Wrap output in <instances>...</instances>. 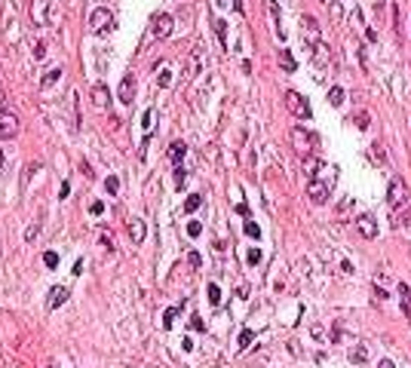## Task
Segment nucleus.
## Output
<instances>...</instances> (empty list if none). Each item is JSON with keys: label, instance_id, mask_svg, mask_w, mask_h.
Returning a JSON list of instances; mask_svg holds the SVG:
<instances>
[{"label": "nucleus", "instance_id": "obj_11", "mask_svg": "<svg viewBox=\"0 0 411 368\" xmlns=\"http://www.w3.org/2000/svg\"><path fill=\"white\" fill-rule=\"evenodd\" d=\"M68 294H71V289H68V286H56V289H52V292L46 294V307H49V310H56L59 304H65V301H68Z\"/></svg>", "mask_w": 411, "mask_h": 368}, {"label": "nucleus", "instance_id": "obj_4", "mask_svg": "<svg viewBox=\"0 0 411 368\" xmlns=\"http://www.w3.org/2000/svg\"><path fill=\"white\" fill-rule=\"evenodd\" d=\"M19 135V117L12 111L0 108V142H6V138H15Z\"/></svg>", "mask_w": 411, "mask_h": 368}, {"label": "nucleus", "instance_id": "obj_31", "mask_svg": "<svg viewBox=\"0 0 411 368\" xmlns=\"http://www.w3.org/2000/svg\"><path fill=\"white\" fill-rule=\"evenodd\" d=\"M200 233H203V224H200V221H190V224H187V236H200Z\"/></svg>", "mask_w": 411, "mask_h": 368}, {"label": "nucleus", "instance_id": "obj_19", "mask_svg": "<svg viewBox=\"0 0 411 368\" xmlns=\"http://www.w3.org/2000/svg\"><path fill=\"white\" fill-rule=\"evenodd\" d=\"M200 206H203V197H200V194H190V197H187V203H184V212H187V215H193Z\"/></svg>", "mask_w": 411, "mask_h": 368}, {"label": "nucleus", "instance_id": "obj_20", "mask_svg": "<svg viewBox=\"0 0 411 368\" xmlns=\"http://www.w3.org/2000/svg\"><path fill=\"white\" fill-rule=\"evenodd\" d=\"M59 80H62V68H52V71L40 80V86H46V89H49V86H52V83H59Z\"/></svg>", "mask_w": 411, "mask_h": 368}, {"label": "nucleus", "instance_id": "obj_37", "mask_svg": "<svg viewBox=\"0 0 411 368\" xmlns=\"http://www.w3.org/2000/svg\"><path fill=\"white\" fill-rule=\"evenodd\" d=\"M172 83V74L169 71H160V86H169Z\"/></svg>", "mask_w": 411, "mask_h": 368}, {"label": "nucleus", "instance_id": "obj_42", "mask_svg": "<svg viewBox=\"0 0 411 368\" xmlns=\"http://www.w3.org/2000/svg\"><path fill=\"white\" fill-rule=\"evenodd\" d=\"M237 212H240L243 218H248V206H246V203H240V206H237Z\"/></svg>", "mask_w": 411, "mask_h": 368}, {"label": "nucleus", "instance_id": "obj_30", "mask_svg": "<svg viewBox=\"0 0 411 368\" xmlns=\"http://www.w3.org/2000/svg\"><path fill=\"white\" fill-rule=\"evenodd\" d=\"M252 338H255V331H248V328H246L243 335H240V350H246L248 344H252Z\"/></svg>", "mask_w": 411, "mask_h": 368}, {"label": "nucleus", "instance_id": "obj_22", "mask_svg": "<svg viewBox=\"0 0 411 368\" xmlns=\"http://www.w3.org/2000/svg\"><path fill=\"white\" fill-rule=\"evenodd\" d=\"M209 304H212V307L221 304V289H218L215 283H209Z\"/></svg>", "mask_w": 411, "mask_h": 368}, {"label": "nucleus", "instance_id": "obj_14", "mask_svg": "<svg viewBox=\"0 0 411 368\" xmlns=\"http://www.w3.org/2000/svg\"><path fill=\"white\" fill-rule=\"evenodd\" d=\"M350 362H353V365H365V362H368V347H365V344H356V347L350 350Z\"/></svg>", "mask_w": 411, "mask_h": 368}, {"label": "nucleus", "instance_id": "obj_1", "mask_svg": "<svg viewBox=\"0 0 411 368\" xmlns=\"http://www.w3.org/2000/svg\"><path fill=\"white\" fill-rule=\"evenodd\" d=\"M387 206H390V209L408 206V190H405V181H402V178H393V181H390V187H387Z\"/></svg>", "mask_w": 411, "mask_h": 368}, {"label": "nucleus", "instance_id": "obj_12", "mask_svg": "<svg viewBox=\"0 0 411 368\" xmlns=\"http://www.w3.org/2000/svg\"><path fill=\"white\" fill-rule=\"evenodd\" d=\"M132 98H135V77L126 74V77H123V83H120V101H123V104H132Z\"/></svg>", "mask_w": 411, "mask_h": 368}, {"label": "nucleus", "instance_id": "obj_26", "mask_svg": "<svg viewBox=\"0 0 411 368\" xmlns=\"http://www.w3.org/2000/svg\"><path fill=\"white\" fill-rule=\"evenodd\" d=\"M246 236H248V239H258V236H261V227H258L255 221H246Z\"/></svg>", "mask_w": 411, "mask_h": 368}, {"label": "nucleus", "instance_id": "obj_8", "mask_svg": "<svg viewBox=\"0 0 411 368\" xmlns=\"http://www.w3.org/2000/svg\"><path fill=\"white\" fill-rule=\"evenodd\" d=\"M92 104L98 111H111V92H108V86H104V83L92 86Z\"/></svg>", "mask_w": 411, "mask_h": 368}, {"label": "nucleus", "instance_id": "obj_25", "mask_svg": "<svg viewBox=\"0 0 411 368\" xmlns=\"http://www.w3.org/2000/svg\"><path fill=\"white\" fill-rule=\"evenodd\" d=\"M371 153H374V163H378V166H381V163H387V150H384V145H381V142L371 147Z\"/></svg>", "mask_w": 411, "mask_h": 368}, {"label": "nucleus", "instance_id": "obj_35", "mask_svg": "<svg viewBox=\"0 0 411 368\" xmlns=\"http://www.w3.org/2000/svg\"><path fill=\"white\" fill-rule=\"evenodd\" d=\"M37 233H40V224H31L28 227V233H25V239L31 242V239H37Z\"/></svg>", "mask_w": 411, "mask_h": 368}, {"label": "nucleus", "instance_id": "obj_13", "mask_svg": "<svg viewBox=\"0 0 411 368\" xmlns=\"http://www.w3.org/2000/svg\"><path fill=\"white\" fill-rule=\"evenodd\" d=\"M126 230H129V239H132V242L138 245L141 239H145V221H141V218H129Z\"/></svg>", "mask_w": 411, "mask_h": 368}, {"label": "nucleus", "instance_id": "obj_34", "mask_svg": "<svg viewBox=\"0 0 411 368\" xmlns=\"http://www.w3.org/2000/svg\"><path fill=\"white\" fill-rule=\"evenodd\" d=\"M184 178H187V175H184V169H175V187H178V190L184 187Z\"/></svg>", "mask_w": 411, "mask_h": 368}, {"label": "nucleus", "instance_id": "obj_2", "mask_svg": "<svg viewBox=\"0 0 411 368\" xmlns=\"http://www.w3.org/2000/svg\"><path fill=\"white\" fill-rule=\"evenodd\" d=\"M111 25H114V12L108 6L92 9V15H89V31H92V34H104Z\"/></svg>", "mask_w": 411, "mask_h": 368}, {"label": "nucleus", "instance_id": "obj_6", "mask_svg": "<svg viewBox=\"0 0 411 368\" xmlns=\"http://www.w3.org/2000/svg\"><path fill=\"white\" fill-rule=\"evenodd\" d=\"M356 227H359V233H362L365 239L378 236V221H374L371 212H359V215H356Z\"/></svg>", "mask_w": 411, "mask_h": 368}, {"label": "nucleus", "instance_id": "obj_33", "mask_svg": "<svg viewBox=\"0 0 411 368\" xmlns=\"http://www.w3.org/2000/svg\"><path fill=\"white\" fill-rule=\"evenodd\" d=\"M246 261H248V264H252V267H255V264H261V252H258V249H252V252L246 255Z\"/></svg>", "mask_w": 411, "mask_h": 368}, {"label": "nucleus", "instance_id": "obj_45", "mask_svg": "<svg viewBox=\"0 0 411 368\" xmlns=\"http://www.w3.org/2000/svg\"><path fill=\"white\" fill-rule=\"evenodd\" d=\"M0 104H3V92H0Z\"/></svg>", "mask_w": 411, "mask_h": 368}, {"label": "nucleus", "instance_id": "obj_27", "mask_svg": "<svg viewBox=\"0 0 411 368\" xmlns=\"http://www.w3.org/2000/svg\"><path fill=\"white\" fill-rule=\"evenodd\" d=\"M43 264H46L49 270H56V267H59V255H56V252H46V255H43Z\"/></svg>", "mask_w": 411, "mask_h": 368}, {"label": "nucleus", "instance_id": "obj_39", "mask_svg": "<svg viewBox=\"0 0 411 368\" xmlns=\"http://www.w3.org/2000/svg\"><path fill=\"white\" fill-rule=\"evenodd\" d=\"M341 15H344V12H341V3H331V19H341Z\"/></svg>", "mask_w": 411, "mask_h": 368}, {"label": "nucleus", "instance_id": "obj_21", "mask_svg": "<svg viewBox=\"0 0 411 368\" xmlns=\"http://www.w3.org/2000/svg\"><path fill=\"white\" fill-rule=\"evenodd\" d=\"M341 101H344V89H341V86H331V89H329V104H334V108H337Z\"/></svg>", "mask_w": 411, "mask_h": 368}, {"label": "nucleus", "instance_id": "obj_5", "mask_svg": "<svg viewBox=\"0 0 411 368\" xmlns=\"http://www.w3.org/2000/svg\"><path fill=\"white\" fill-rule=\"evenodd\" d=\"M329 194H331V184L323 181V178H313V181L307 184V197H310V203H316V206L329 203Z\"/></svg>", "mask_w": 411, "mask_h": 368}, {"label": "nucleus", "instance_id": "obj_23", "mask_svg": "<svg viewBox=\"0 0 411 368\" xmlns=\"http://www.w3.org/2000/svg\"><path fill=\"white\" fill-rule=\"evenodd\" d=\"M399 212H402V215H399V224H402V227H405V230L411 233V206H402V209H399Z\"/></svg>", "mask_w": 411, "mask_h": 368}, {"label": "nucleus", "instance_id": "obj_15", "mask_svg": "<svg viewBox=\"0 0 411 368\" xmlns=\"http://www.w3.org/2000/svg\"><path fill=\"white\" fill-rule=\"evenodd\" d=\"M184 153H187V145H184V142H172V145H169V163H175V166H178Z\"/></svg>", "mask_w": 411, "mask_h": 368}, {"label": "nucleus", "instance_id": "obj_9", "mask_svg": "<svg viewBox=\"0 0 411 368\" xmlns=\"http://www.w3.org/2000/svg\"><path fill=\"white\" fill-rule=\"evenodd\" d=\"M292 145L298 147V153H304V156H310V147H313V138H310V132H304V129H292Z\"/></svg>", "mask_w": 411, "mask_h": 368}, {"label": "nucleus", "instance_id": "obj_43", "mask_svg": "<svg viewBox=\"0 0 411 368\" xmlns=\"http://www.w3.org/2000/svg\"><path fill=\"white\" fill-rule=\"evenodd\" d=\"M378 368H396V365H393L390 359H381V362H378Z\"/></svg>", "mask_w": 411, "mask_h": 368}, {"label": "nucleus", "instance_id": "obj_41", "mask_svg": "<svg viewBox=\"0 0 411 368\" xmlns=\"http://www.w3.org/2000/svg\"><path fill=\"white\" fill-rule=\"evenodd\" d=\"M190 325H193L196 331H203V319H200V316H193V319H190Z\"/></svg>", "mask_w": 411, "mask_h": 368}, {"label": "nucleus", "instance_id": "obj_40", "mask_svg": "<svg viewBox=\"0 0 411 368\" xmlns=\"http://www.w3.org/2000/svg\"><path fill=\"white\" fill-rule=\"evenodd\" d=\"M89 212H92V215H101V212H104V203H92V209H89Z\"/></svg>", "mask_w": 411, "mask_h": 368}, {"label": "nucleus", "instance_id": "obj_16", "mask_svg": "<svg viewBox=\"0 0 411 368\" xmlns=\"http://www.w3.org/2000/svg\"><path fill=\"white\" fill-rule=\"evenodd\" d=\"M323 169V160H316V156H304V172L310 175V181L316 178V172Z\"/></svg>", "mask_w": 411, "mask_h": 368}, {"label": "nucleus", "instance_id": "obj_29", "mask_svg": "<svg viewBox=\"0 0 411 368\" xmlns=\"http://www.w3.org/2000/svg\"><path fill=\"white\" fill-rule=\"evenodd\" d=\"M104 190H108V194H117V190H120V178H117V175H111V178L104 181Z\"/></svg>", "mask_w": 411, "mask_h": 368}, {"label": "nucleus", "instance_id": "obj_17", "mask_svg": "<svg viewBox=\"0 0 411 368\" xmlns=\"http://www.w3.org/2000/svg\"><path fill=\"white\" fill-rule=\"evenodd\" d=\"M43 9H46V0H34V3H31V15H34V22H37V25H43V22H46Z\"/></svg>", "mask_w": 411, "mask_h": 368}, {"label": "nucleus", "instance_id": "obj_38", "mask_svg": "<svg viewBox=\"0 0 411 368\" xmlns=\"http://www.w3.org/2000/svg\"><path fill=\"white\" fill-rule=\"evenodd\" d=\"M187 261H190V267H200V264H203V261H200V255H196V252H190V255H187Z\"/></svg>", "mask_w": 411, "mask_h": 368}, {"label": "nucleus", "instance_id": "obj_10", "mask_svg": "<svg viewBox=\"0 0 411 368\" xmlns=\"http://www.w3.org/2000/svg\"><path fill=\"white\" fill-rule=\"evenodd\" d=\"M310 49H313V65L319 68V71H326V65H329V59H331V52H329V46H326L323 40H316V43H313Z\"/></svg>", "mask_w": 411, "mask_h": 368}, {"label": "nucleus", "instance_id": "obj_18", "mask_svg": "<svg viewBox=\"0 0 411 368\" xmlns=\"http://www.w3.org/2000/svg\"><path fill=\"white\" fill-rule=\"evenodd\" d=\"M279 65H282V71H289V74H292L295 68H298V62L292 59V52H285V49L279 52Z\"/></svg>", "mask_w": 411, "mask_h": 368}, {"label": "nucleus", "instance_id": "obj_3", "mask_svg": "<svg viewBox=\"0 0 411 368\" xmlns=\"http://www.w3.org/2000/svg\"><path fill=\"white\" fill-rule=\"evenodd\" d=\"M285 104H289V111L298 117V120H307L313 111H310V101L307 98H304L301 92H295V89H289V92H285Z\"/></svg>", "mask_w": 411, "mask_h": 368}, {"label": "nucleus", "instance_id": "obj_36", "mask_svg": "<svg viewBox=\"0 0 411 368\" xmlns=\"http://www.w3.org/2000/svg\"><path fill=\"white\" fill-rule=\"evenodd\" d=\"M151 123H154V114H151V111H145V117H141V126L151 129Z\"/></svg>", "mask_w": 411, "mask_h": 368}, {"label": "nucleus", "instance_id": "obj_28", "mask_svg": "<svg viewBox=\"0 0 411 368\" xmlns=\"http://www.w3.org/2000/svg\"><path fill=\"white\" fill-rule=\"evenodd\" d=\"M178 310H181V307H169V310H166V316H163V325H166V328H172V322H175V316H178Z\"/></svg>", "mask_w": 411, "mask_h": 368}, {"label": "nucleus", "instance_id": "obj_32", "mask_svg": "<svg viewBox=\"0 0 411 368\" xmlns=\"http://www.w3.org/2000/svg\"><path fill=\"white\" fill-rule=\"evenodd\" d=\"M399 297H402V304H411V289L405 283H399Z\"/></svg>", "mask_w": 411, "mask_h": 368}, {"label": "nucleus", "instance_id": "obj_44", "mask_svg": "<svg viewBox=\"0 0 411 368\" xmlns=\"http://www.w3.org/2000/svg\"><path fill=\"white\" fill-rule=\"evenodd\" d=\"M0 169H3V150H0Z\"/></svg>", "mask_w": 411, "mask_h": 368}, {"label": "nucleus", "instance_id": "obj_24", "mask_svg": "<svg viewBox=\"0 0 411 368\" xmlns=\"http://www.w3.org/2000/svg\"><path fill=\"white\" fill-rule=\"evenodd\" d=\"M215 34H218L221 46H227V25H224V19H215Z\"/></svg>", "mask_w": 411, "mask_h": 368}, {"label": "nucleus", "instance_id": "obj_7", "mask_svg": "<svg viewBox=\"0 0 411 368\" xmlns=\"http://www.w3.org/2000/svg\"><path fill=\"white\" fill-rule=\"evenodd\" d=\"M151 25H154V34H157V40H166L169 34H172V28H175L172 15H166V12H157Z\"/></svg>", "mask_w": 411, "mask_h": 368}]
</instances>
